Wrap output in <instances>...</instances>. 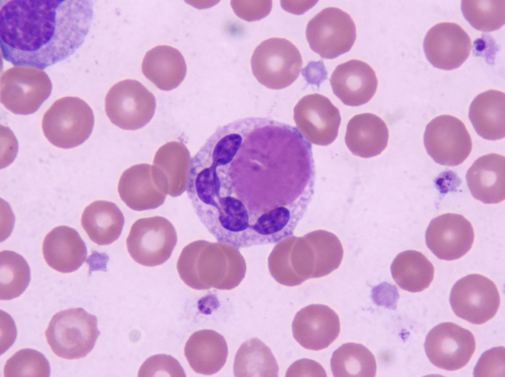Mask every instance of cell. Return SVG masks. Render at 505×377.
I'll return each instance as SVG.
<instances>
[{"label": "cell", "instance_id": "obj_3", "mask_svg": "<svg viewBox=\"0 0 505 377\" xmlns=\"http://www.w3.org/2000/svg\"><path fill=\"white\" fill-rule=\"evenodd\" d=\"M100 333L96 316L81 307L56 313L45 332L48 344L59 357L71 360L86 356Z\"/></svg>", "mask_w": 505, "mask_h": 377}, {"label": "cell", "instance_id": "obj_30", "mask_svg": "<svg viewBox=\"0 0 505 377\" xmlns=\"http://www.w3.org/2000/svg\"><path fill=\"white\" fill-rule=\"evenodd\" d=\"M0 258V299L9 300L26 290L30 281V269L25 259L13 251H1Z\"/></svg>", "mask_w": 505, "mask_h": 377}, {"label": "cell", "instance_id": "obj_26", "mask_svg": "<svg viewBox=\"0 0 505 377\" xmlns=\"http://www.w3.org/2000/svg\"><path fill=\"white\" fill-rule=\"evenodd\" d=\"M81 224L93 242L99 245H107L113 243L120 236L124 217L115 203L97 200L85 208Z\"/></svg>", "mask_w": 505, "mask_h": 377}, {"label": "cell", "instance_id": "obj_36", "mask_svg": "<svg viewBox=\"0 0 505 377\" xmlns=\"http://www.w3.org/2000/svg\"><path fill=\"white\" fill-rule=\"evenodd\" d=\"M326 377L322 366L317 362L307 359L296 361L288 369L286 377Z\"/></svg>", "mask_w": 505, "mask_h": 377}, {"label": "cell", "instance_id": "obj_18", "mask_svg": "<svg viewBox=\"0 0 505 377\" xmlns=\"http://www.w3.org/2000/svg\"><path fill=\"white\" fill-rule=\"evenodd\" d=\"M190 162L189 151L182 143L172 141L160 147L152 166L159 188L172 197L180 195L187 188Z\"/></svg>", "mask_w": 505, "mask_h": 377}, {"label": "cell", "instance_id": "obj_12", "mask_svg": "<svg viewBox=\"0 0 505 377\" xmlns=\"http://www.w3.org/2000/svg\"><path fill=\"white\" fill-rule=\"evenodd\" d=\"M424 347L433 364L453 371L468 363L475 351L476 343L469 330L452 322H444L429 332Z\"/></svg>", "mask_w": 505, "mask_h": 377}, {"label": "cell", "instance_id": "obj_6", "mask_svg": "<svg viewBox=\"0 0 505 377\" xmlns=\"http://www.w3.org/2000/svg\"><path fill=\"white\" fill-rule=\"evenodd\" d=\"M51 81L39 69L14 66L4 71L0 80V100L4 107L17 114L36 112L50 96Z\"/></svg>", "mask_w": 505, "mask_h": 377}, {"label": "cell", "instance_id": "obj_2", "mask_svg": "<svg viewBox=\"0 0 505 377\" xmlns=\"http://www.w3.org/2000/svg\"><path fill=\"white\" fill-rule=\"evenodd\" d=\"M91 0H1L0 47L16 66L44 70L83 43L93 18Z\"/></svg>", "mask_w": 505, "mask_h": 377}, {"label": "cell", "instance_id": "obj_4", "mask_svg": "<svg viewBox=\"0 0 505 377\" xmlns=\"http://www.w3.org/2000/svg\"><path fill=\"white\" fill-rule=\"evenodd\" d=\"M94 122L93 113L89 106L78 97L68 96L56 100L45 113L42 128L52 145L70 149L88 139Z\"/></svg>", "mask_w": 505, "mask_h": 377}, {"label": "cell", "instance_id": "obj_31", "mask_svg": "<svg viewBox=\"0 0 505 377\" xmlns=\"http://www.w3.org/2000/svg\"><path fill=\"white\" fill-rule=\"evenodd\" d=\"M461 9L466 20L475 29L491 32L505 23V0H464Z\"/></svg>", "mask_w": 505, "mask_h": 377}, {"label": "cell", "instance_id": "obj_10", "mask_svg": "<svg viewBox=\"0 0 505 377\" xmlns=\"http://www.w3.org/2000/svg\"><path fill=\"white\" fill-rule=\"evenodd\" d=\"M449 301L458 317L476 325L493 318L500 304L495 284L479 274H469L457 281L451 289Z\"/></svg>", "mask_w": 505, "mask_h": 377}, {"label": "cell", "instance_id": "obj_1", "mask_svg": "<svg viewBox=\"0 0 505 377\" xmlns=\"http://www.w3.org/2000/svg\"><path fill=\"white\" fill-rule=\"evenodd\" d=\"M315 173L311 144L299 130L259 117L218 127L189 168L217 198L241 201L253 224L272 209L307 202Z\"/></svg>", "mask_w": 505, "mask_h": 377}, {"label": "cell", "instance_id": "obj_19", "mask_svg": "<svg viewBox=\"0 0 505 377\" xmlns=\"http://www.w3.org/2000/svg\"><path fill=\"white\" fill-rule=\"evenodd\" d=\"M118 192L125 204L136 211L159 207L167 195L156 184L152 166L146 163L135 165L125 170L118 182Z\"/></svg>", "mask_w": 505, "mask_h": 377}, {"label": "cell", "instance_id": "obj_25", "mask_svg": "<svg viewBox=\"0 0 505 377\" xmlns=\"http://www.w3.org/2000/svg\"><path fill=\"white\" fill-rule=\"evenodd\" d=\"M469 118L476 133L483 138L497 140L505 136V94L489 90L471 102Z\"/></svg>", "mask_w": 505, "mask_h": 377}, {"label": "cell", "instance_id": "obj_35", "mask_svg": "<svg viewBox=\"0 0 505 377\" xmlns=\"http://www.w3.org/2000/svg\"><path fill=\"white\" fill-rule=\"evenodd\" d=\"M235 14L248 21L258 20L266 16L272 8L271 0H231Z\"/></svg>", "mask_w": 505, "mask_h": 377}, {"label": "cell", "instance_id": "obj_9", "mask_svg": "<svg viewBox=\"0 0 505 377\" xmlns=\"http://www.w3.org/2000/svg\"><path fill=\"white\" fill-rule=\"evenodd\" d=\"M306 36L313 51L323 58L331 59L351 49L356 40V26L349 14L329 7L309 21Z\"/></svg>", "mask_w": 505, "mask_h": 377}, {"label": "cell", "instance_id": "obj_29", "mask_svg": "<svg viewBox=\"0 0 505 377\" xmlns=\"http://www.w3.org/2000/svg\"><path fill=\"white\" fill-rule=\"evenodd\" d=\"M330 366L335 377H373L376 372L374 356L361 344L347 343L332 354Z\"/></svg>", "mask_w": 505, "mask_h": 377}, {"label": "cell", "instance_id": "obj_14", "mask_svg": "<svg viewBox=\"0 0 505 377\" xmlns=\"http://www.w3.org/2000/svg\"><path fill=\"white\" fill-rule=\"evenodd\" d=\"M474 238L471 224L463 215L447 213L432 220L425 233L426 243L438 259H458L471 249Z\"/></svg>", "mask_w": 505, "mask_h": 377}, {"label": "cell", "instance_id": "obj_8", "mask_svg": "<svg viewBox=\"0 0 505 377\" xmlns=\"http://www.w3.org/2000/svg\"><path fill=\"white\" fill-rule=\"evenodd\" d=\"M131 257L146 266H154L166 262L177 242L173 224L161 216L143 218L132 226L126 239Z\"/></svg>", "mask_w": 505, "mask_h": 377}, {"label": "cell", "instance_id": "obj_7", "mask_svg": "<svg viewBox=\"0 0 505 377\" xmlns=\"http://www.w3.org/2000/svg\"><path fill=\"white\" fill-rule=\"evenodd\" d=\"M105 107L106 114L113 124L124 130H135L151 119L156 102L153 94L140 82L125 79L109 89Z\"/></svg>", "mask_w": 505, "mask_h": 377}, {"label": "cell", "instance_id": "obj_23", "mask_svg": "<svg viewBox=\"0 0 505 377\" xmlns=\"http://www.w3.org/2000/svg\"><path fill=\"white\" fill-rule=\"evenodd\" d=\"M185 356L196 373L211 375L224 365L228 355L224 338L216 332L204 329L192 334L186 342Z\"/></svg>", "mask_w": 505, "mask_h": 377}, {"label": "cell", "instance_id": "obj_20", "mask_svg": "<svg viewBox=\"0 0 505 377\" xmlns=\"http://www.w3.org/2000/svg\"><path fill=\"white\" fill-rule=\"evenodd\" d=\"M42 254L50 267L60 272L70 273L78 269L85 262L87 249L76 230L60 226L45 236Z\"/></svg>", "mask_w": 505, "mask_h": 377}, {"label": "cell", "instance_id": "obj_22", "mask_svg": "<svg viewBox=\"0 0 505 377\" xmlns=\"http://www.w3.org/2000/svg\"><path fill=\"white\" fill-rule=\"evenodd\" d=\"M388 139L386 124L374 114H357L348 123L345 142L356 156L370 158L380 154L386 148Z\"/></svg>", "mask_w": 505, "mask_h": 377}, {"label": "cell", "instance_id": "obj_34", "mask_svg": "<svg viewBox=\"0 0 505 377\" xmlns=\"http://www.w3.org/2000/svg\"><path fill=\"white\" fill-rule=\"evenodd\" d=\"M505 348L500 346L485 352L474 370L475 377L498 376L504 371Z\"/></svg>", "mask_w": 505, "mask_h": 377}, {"label": "cell", "instance_id": "obj_24", "mask_svg": "<svg viewBox=\"0 0 505 377\" xmlns=\"http://www.w3.org/2000/svg\"><path fill=\"white\" fill-rule=\"evenodd\" d=\"M144 75L159 89L169 91L183 80L186 66L181 53L168 45H158L148 51L142 64Z\"/></svg>", "mask_w": 505, "mask_h": 377}, {"label": "cell", "instance_id": "obj_15", "mask_svg": "<svg viewBox=\"0 0 505 377\" xmlns=\"http://www.w3.org/2000/svg\"><path fill=\"white\" fill-rule=\"evenodd\" d=\"M471 47V40L459 25L442 22L427 32L424 49L429 61L435 67L450 70L458 68L468 58Z\"/></svg>", "mask_w": 505, "mask_h": 377}, {"label": "cell", "instance_id": "obj_33", "mask_svg": "<svg viewBox=\"0 0 505 377\" xmlns=\"http://www.w3.org/2000/svg\"><path fill=\"white\" fill-rule=\"evenodd\" d=\"M169 376L185 377L179 362L170 355L158 354L150 357L139 369L138 377Z\"/></svg>", "mask_w": 505, "mask_h": 377}, {"label": "cell", "instance_id": "obj_21", "mask_svg": "<svg viewBox=\"0 0 505 377\" xmlns=\"http://www.w3.org/2000/svg\"><path fill=\"white\" fill-rule=\"evenodd\" d=\"M466 180L474 198L486 204L505 198V158L492 153L476 159L468 169Z\"/></svg>", "mask_w": 505, "mask_h": 377}, {"label": "cell", "instance_id": "obj_5", "mask_svg": "<svg viewBox=\"0 0 505 377\" xmlns=\"http://www.w3.org/2000/svg\"><path fill=\"white\" fill-rule=\"evenodd\" d=\"M251 63L252 73L260 83L270 89H280L297 78L302 59L297 48L290 41L273 38L255 48Z\"/></svg>", "mask_w": 505, "mask_h": 377}, {"label": "cell", "instance_id": "obj_28", "mask_svg": "<svg viewBox=\"0 0 505 377\" xmlns=\"http://www.w3.org/2000/svg\"><path fill=\"white\" fill-rule=\"evenodd\" d=\"M233 371L235 377L278 376L279 367L270 349L257 338L242 344L235 355Z\"/></svg>", "mask_w": 505, "mask_h": 377}, {"label": "cell", "instance_id": "obj_17", "mask_svg": "<svg viewBox=\"0 0 505 377\" xmlns=\"http://www.w3.org/2000/svg\"><path fill=\"white\" fill-rule=\"evenodd\" d=\"M330 84L334 94L346 105L359 106L367 103L376 92L378 80L366 63L353 59L338 65Z\"/></svg>", "mask_w": 505, "mask_h": 377}, {"label": "cell", "instance_id": "obj_27", "mask_svg": "<svg viewBox=\"0 0 505 377\" xmlns=\"http://www.w3.org/2000/svg\"><path fill=\"white\" fill-rule=\"evenodd\" d=\"M391 273L397 284L410 292H421L433 280V264L422 253L407 250L399 254L391 265Z\"/></svg>", "mask_w": 505, "mask_h": 377}, {"label": "cell", "instance_id": "obj_32", "mask_svg": "<svg viewBox=\"0 0 505 377\" xmlns=\"http://www.w3.org/2000/svg\"><path fill=\"white\" fill-rule=\"evenodd\" d=\"M3 373L5 377H47L50 376V368L48 360L41 353L24 348L6 361Z\"/></svg>", "mask_w": 505, "mask_h": 377}, {"label": "cell", "instance_id": "obj_11", "mask_svg": "<svg viewBox=\"0 0 505 377\" xmlns=\"http://www.w3.org/2000/svg\"><path fill=\"white\" fill-rule=\"evenodd\" d=\"M424 143L428 154L436 163L448 166L463 163L472 147L464 123L450 115L438 116L427 124Z\"/></svg>", "mask_w": 505, "mask_h": 377}, {"label": "cell", "instance_id": "obj_16", "mask_svg": "<svg viewBox=\"0 0 505 377\" xmlns=\"http://www.w3.org/2000/svg\"><path fill=\"white\" fill-rule=\"evenodd\" d=\"M339 318L329 307L312 304L295 315L292 323L295 339L304 348L320 350L328 347L340 333Z\"/></svg>", "mask_w": 505, "mask_h": 377}, {"label": "cell", "instance_id": "obj_13", "mask_svg": "<svg viewBox=\"0 0 505 377\" xmlns=\"http://www.w3.org/2000/svg\"><path fill=\"white\" fill-rule=\"evenodd\" d=\"M298 129L311 143L320 146L332 143L341 122L339 110L326 97L318 93L306 95L294 109Z\"/></svg>", "mask_w": 505, "mask_h": 377}]
</instances>
